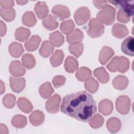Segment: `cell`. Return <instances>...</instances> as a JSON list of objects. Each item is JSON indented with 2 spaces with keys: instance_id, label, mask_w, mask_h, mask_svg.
<instances>
[{
  "instance_id": "obj_32",
  "label": "cell",
  "mask_w": 134,
  "mask_h": 134,
  "mask_svg": "<svg viewBox=\"0 0 134 134\" xmlns=\"http://www.w3.org/2000/svg\"><path fill=\"white\" fill-rule=\"evenodd\" d=\"M43 26L49 30H53L58 27V23L56 18L51 14H50L42 21Z\"/></svg>"
},
{
  "instance_id": "obj_24",
  "label": "cell",
  "mask_w": 134,
  "mask_h": 134,
  "mask_svg": "<svg viewBox=\"0 0 134 134\" xmlns=\"http://www.w3.org/2000/svg\"><path fill=\"white\" fill-rule=\"evenodd\" d=\"M22 22L24 25L31 27L36 24L37 19L32 11H27L23 15Z\"/></svg>"
},
{
  "instance_id": "obj_1",
  "label": "cell",
  "mask_w": 134,
  "mask_h": 134,
  "mask_svg": "<svg viewBox=\"0 0 134 134\" xmlns=\"http://www.w3.org/2000/svg\"><path fill=\"white\" fill-rule=\"evenodd\" d=\"M96 110L95 100L86 91L65 95L61 105L62 113L82 122L90 121Z\"/></svg>"
},
{
  "instance_id": "obj_46",
  "label": "cell",
  "mask_w": 134,
  "mask_h": 134,
  "mask_svg": "<svg viewBox=\"0 0 134 134\" xmlns=\"http://www.w3.org/2000/svg\"><path fill=\"white\" fill-rule=\"evenodd\" d=\"M6 32V26L5 24L3 22L2 20H1V35L3 36L5 35Z\"/></svg>"
},
{
  "instance_id": "obj_29",
  "label": "cell",
  "mask_w": 134,
  "mask_h": 134,
  "mask_svg": "<svg viewBox=\"0 0 134 134\" xmlns=\"http://www.w3.org/2000/svg\"><path fill=\"white\" fill-rule=\"evenodd\" d=\"M39 92L40 96L42 98L46 99L51 96V95L53 94L54 90L51 83L49 82H46L40 86Z\"/></svg>"
},
{
  "instance_id": "obj_22",
  "label": "cell",
  "mask_w": 134,
  "mask_h": 134,
  "mask_svg": "<svg viewBox=\"0 0 134 134\" xmlns=\"http://www.w3.org/2000/svg\"><path fill=\"white\" fill-rule=\"evenodd\" d=\"M8 51L12 57L19 58L24 53V50L23 46L20 43L17 42H13L9 46Z\"/></svg>"
},
{
  "instance_id": "obj_36",
  "label": "cell",
  "mask_w": 134,
  "mask_h": 134,
  "mask_svg": "<svg viewBox=\"0 0 134 134\" xmlns=\"http://www.w3.org/2000/svg\"><path fill=\"white\" fill-rule=\"evenodd\" d=\"M104 121V119L103 116L99 114H96L90 120L89 125L93 128H99L103 126Z\"/></svg>"
},
{
  "instance_id": "obj_42",
  "label": "cell",
  "mask_w": 134,
  "mask_h": 134,
  "mask_svg": "<svg viewBox=\"0 0 134 134\" xmlns=\"http://www.w3.org/2000/svg\"><path fill=\"white\" fill-rule=\"evenodd\" d=\"M130 17L123 10L119 9L117 14V20L121 23H127L129 21Z\"/></svg>"
},
{
  "instance_id": "obj_31",
  "label": "cell",
  "mask_w": 134,
  "mask_h": 134,
  "mask_svg": "<svg viewBox=\"0 0 134 134\" xmlns=\"http://www.w3.org/2000/svg\"><path fill=\"white\" fill-rule=\"evenodd\" d=\"M17 106L22 111L25 113L31 112L33 109V106L31 102L25 97H20L18 98Z\"/></svg>"
},
{
  "instance_id": "obj_7",
  "label": "cell",
  "mask_w": 134,
  "mask_h": 134,
  "mask_svg": "<svg viewBox=\"0 0 134 134\" xmlns=\"http://www.w3.org/2000/svg\"><path fill=\"white\" fill-rule=\"evenodd\" d=\"M61 99V96L59 94H55L51 96L46 103V109L47 111L51 114L58 112Z\"/></svg>"
},
{
  "instance_id": "obj_9",
  "label": "cell",
  "mask_w": 134,
  "mask_h": 134,
  "mask_svg": "<svg viewBox=\"0 0 134 134\" xmlns=\"http://www.w3.org/2000/svg\"><path fill=\"white\" fill-rule=\"evenodd\" d=\"M116 6H119L120 9L123 10L130 17L133 16V1H108Z\"/></svg>"
},
{
  "instance_id": "obj_49",
  "label": "cell",
  "mask_w": 134,
  "mask_h": 134,
  "mask_svg": "<svg viewBox=\"0 0 134 134\" xmlns=\"http://www.w3.org/2000/svg\"><path fill=\"white\" fill-rule=\"evenodd\" d=\"M28 2L27 1H16V3L20 5H23L26 4Z\"/></svg>"
},
{
  "instance_id": "obj_17",
  "label": "cell",
  "mask_w": 134,
  "mask_h": 134,
  "mask_svg": "<svg viewBox=\"0 0 134 134\" xmlns=\"http://www.w3.org/2000/svg\"><path fill=\"white\" fill-rule=\"evenodd\" d=\"M114 108L113 103L108 99L102 100L98 104L99 111L103 115L107 116L111 113Z\"/></svg>"
},
{
  "instance_id": "obj_6",
  "label": "cell",
  "mask_w": 134,
  "mask_h": 134,
  "mask_svg": "<svg viewBox=\"0 0 134 134\" xmlns=\"http://www.w3.org/2000/svg\"><path fill=\"white\" fill-rule=\"evenodd\" d=\"M130 106L131 101L127 96L121 95L116 99V107L117 110L122 115H126L129 113Z\"/></svg>"
},
{
  "instance_id": "obj_33",
  "label": "cell",
  "mask_w": 134,
  "mask_h": 134,
  "mask_svg": "<svg viewBox=\"0 0 134 134\" xmlns=\"http://www.w3.org/2000/svg\"><path fill=\"white\" fill-rule=\"evenodd\" d=\"M30 34L29 29L24 27H20L16 29L15 31V38L19 41L24 42L29 38Z\"/></svg>"
},
{
  "instance_id": "obj_39",
  "label": "cell",
  "mask_w": 134,
  "mask_h": 134,
  "mask_svg": "<svg viewBox=\"0 0 134 134\" xmlns=\"http://www.w3.org/2000/svg\"><path fill=\"white\" fill-rule=\"evenodd\" d=\"M84 46L82 43L79 42L74 44H70L69 46L70 52L75 57L79 58L83 53Z\"/></svg>"
},
{
  "instance_id": "obj_12",
  "label": "cell",
  "mask_w": 134,
  "mask_h": 134,
  "mask_svg": "<svg viewBox=\"0 0 134 134\" xmlns=\"http://www.w3.org/2000/svg\"><path fill=\"white\" fill-rule=\"evenodd\" d=\"M84 38L83 32L76 28L66 35V41L70 44H74L81 42Z\"/></svg>"
},
{
  "instance_id": "obj_2",
  "label": "cell",
  "mask_w": 134,
  "mask_h": 134,
  "mask_svg": "<svg viewBox=\"0 0 134 134\" xmlns=\"http://www.w3.org/2000/svg\"><path fill=\"white\" fill-rule=\"evenodd\" d=\"M130 62L128 58L124 56H116L108 63L106 67L111 72L118 71L121 73H124L128 70Z\"/></svg>"
},
{
  "instance_id": "obj_44",
  "label": "cell",
  "mask_w": 134,
  "mask_h": 134,
  "mask_svg": "<svg viewBox=\"0 0 134 134\" xmlns=\"http://www.w3.org/2000/svg\"><path fill=\"white\" fill-rule=\"evenodd\" d=\"M0 5L1 7L4 9H10L14 5V2L13 1H0Z\"/></svg>"
},
{
  "instance_id": "obj_38",
  "label": "cell",
  "mask_w": 134,
  "mask_h": 134,
  "mask_svg": "<svg viewBox=\"0 0 134 134\" xmlns=\"http://www.w3.org/2000/svg\"><path fill=\"white\" fill-rule=\"evenodd\" d=\"M74 27L75 25L73 20L69 19L62 22L61 23L60 28L63 34L68 35L74 30Z\"/></svg>"
},
{
  "instance_id": "obj_19",
  "label": "cell",
  "mask_w": 134,
  "mask_h": 134,
  "mask_svg": "<svg viewBox=\"0 0 134 134\" xmlns=\"http://www.w3.org/2000/svg\"><path fill=\"white\" fill-rule=\"evenodd\" d=\"M49 40L53 47H60L64 43V38L61 32L55 31L49 34Z\"/></svg>"
},
{
  "instance_id": "obj_48",
  "label": "cell",
  "mask_w": 134,
  "mask_h": 134,
  "mask_svg": "<svg viewBox=\"0 0 134 134\" xmlns=\"http://www.w3.org/2000/svg\"><path fill=\"white\" fill-rule=\"evenodd\" d=\"M5 91V87L2 81H1V94H3Z\"/></svg>"
},
{
  "instance_id": "obj_43",
  "label": "cell",
  "mask_w": 134,
  "mask_h": 134,
  "mask_svg": "<svg viewBox=\"0 0 134 134\" xmlns=\"http://www.w3.org/2000/svg\"><path fill=\"white\" fill-rule=\"evenodd\" d=\"M66 79L62 75H57L53 78L52 83L55 88L59 87L63 85L65 83Z\"/></svg>"
},
{
  "instance_id": "obj_4",
  "label": "cell",
  "mask_w": 134,
  "mask_h": 134,
  "mask_svg": "<svg viewBox=\"0 0 134 134\" xmlns=\"http://www.w3.org/2000/svg\"><path fill=\"white\" fill-rule=\"evenodd\" d=\"M104 25L96 18H92L88 24V29L86 31L87 35L92 38H98L104 32Z\"/></svg>"
},
{
  "instance_id": "obj_37",
  "label": "cell",
  "mask_w": 134,
  "mask_h": 134,
  "mask_svg": "<svg viewBox=\"0 0 134 134\" xmlns=\"http://www.w3.org/2000/svg\"><path fill=\"white\" fill-rule=\"evenodd\" d=\"M84 86L86 90L89 92L95 93L98 90L99 84L98 82L92 77L86 81Z\"/></svg>"
},
{
  "instance_id": "obj_34",
  "label": "cell",
  "mask_w": 134,
  "mask_h": 134,
  "mask_svg": "<svg viewBox=\"0 0 134 134\" xmlns=\"http://www.w3.org/2000/svg\"><path fill=\"white\" fill-rule=\"evenodd\" d=\"M12 124L17 128L25 127L27 124V120L25 116L22 115H17L12 119Z\"/></svg>"
},
{
  "instance_id": "obj_5",
  "label": "cell",
  "mask_w": 134,
  "mask_h": 134,
  "mask_svg": "<svg viewBox=\"0 0 134 134\" xmlns=\"http://www.w3.org/2000/svg\"><path fill=\"white\" fill-rule=\"evenodd\" d=\"M91 17V13L86 7H81L75 12L74 18L77 25L81 26L86 24Z\"/></svg>"
},
{
  "instance_id": "obj_45",
  "label": "cell",
  "mask_w": 134,
  "mask_h": 134,
  "mask_svg": "<svg viewBox=\"0 0 134 134\" xmlns=\"http://www.w3.org/2000/svg\"><path fill=\"white\" fill-rule=\"evenodd\" d=\"M107 1H94L93 2L94 5L98 9H102V8L107 4Z\"/></svg>"
},
{
  "instance_id": "obj_15",
  "label": "cell",
  "mask_w": 134,
  "mask_h": 134,
  "mask_svg": "<svg viewBox=\"0 0 134 134\" xmlns=\"http://www.w3.org/2000/svg\"><path fill=\"white\" fill-rule=\"evenodd\" d=\"M114 54L113 49L107 46H104L99 53V61L102 65H105Z\"/></svg>"
},
{
  "instance_id": "obj_26",
  "label": "cell",
  "mask_w": 134,
  "mask_h": 134,
  "mask_svg": "<svg viewBox=\"0 0 134 134\" xmlns=\"http://www.w3.org/2000/svg\"><path fill=\"white\" fill-rule=\"evenodd\" d=\"M94 75L102 83H106L109 80V75L103 67H99L96 69L94 71Z\"/></svg>"
},
{
  "instance_id": "obj_20",
  "label": "cell",
  "mask_w": 134,
  "mask_h": 134,
  "mask_svg": "<svg viewBox=\"0 0 134 134\" xmlns=\"http://www.w3.org/2000/svg\"><path fill=\"white\" fill-rule=\"evenodd\" d=\"M41 42V38L38 35H33L25 43V47L28 51H35Z\"/></svg>"
},
{
  "instance_id": "obj_13",
  "label": "cell",
  "mask_w": 134,
  "mask_h": 134,
  "mask_svg": "<svg viewBox=\"0 0 134 134\" xmlns=\"http://www.w3.org/2000/svg\"><path fill=\"white\" fill-rule=\"evenodd\" d=\"M111 33L115 37L121 39L128 35L129 30L125 25L116 23L112 27Z\"/></svg>"
},
{
  "instance_id": "obj_35",
  "label": "cell",
  "mask_w": 134,
  "mask_h": 134,
  "mask_svg": "<svg viewBox=\"0 0 134 134\" xmlns=\"http://www.w3.org/2000/svg\"><path fill=\"white\" fill-rule=\"evenodd\" d=\"M23 65L27 69H32L36 65V60L35 57L29 53L24 54L21 59Z\"/></svg>"
},
{
  "instance_id": "obj_11",
  "label": "cell",
  "mask_w": 134,
  "mask_h": 134,
  "mask_svg": "<svg viewBox=\"0 0 134 134\" xmlns=\"http://www.w3.org/2000/svg\"><path fill=\"white\" fill-rule=\"evenodd\" d=\"M9 83L12 90L16 93L21 92L26 86V80L23 77L16 78L10 77L9 79Z\"/></svg>"
},
{
  "instance_id": "obj_30",
  "label": "cell",
  "mask_w": 134,
  "mask_h": 134,
  "mask_svg": "<svg viewBox=\"0 0 134 134\" xmlns=\"http://www.w3.org/2000/svg\"><path fill=\"white\" fill-rule=\"evenodd\" d=\"M54 50V47L48 40H44L39 49V52L41 56L44 58L48 57Z\"/></svg>"
},
{
  "instance_id": "obj_27",
  "label": "cell",
  "mask_w": 134,
  "mask_h": 134,
  "mask_svg": "<svg viewBox=\"0 0 134 134\" xmlns=\"http://www.w3.org/2000/svg\"><path fill=\"white\" fill-rule=\"evenodd\" d=\"M79 63L76 59L71 56L68 57L64 63V68L66 72L74 73L78 68Z\"/></svg>"
},
{
  "instance_id": "obj_14",
  "label": "cell",
  "mask_w": 134,
  "mask_h": 134,
  "mask_svg": "<svg viewBox=\"0 0 134 134\" xmlns=\"http://www.w3.org/2000/svg\"><path fill=\"white\" fill-rule=\"evenodd\" d=\"M134 48V40L132 37L129 36L126 38L121 46L122 51L126 54L133 57Z\"/></svg>"
},
{
  "instance_id": "obj_21",
  "label": "cell",
  "mask_w": 134,
  "mask_h": 134,
  "mask_svg": "<svg viewBox=\"0 0 134 134\" xmlns=\"http://www.w3.org/2000/svg\"><path fill=\"white\" fill-rule=\"evenodd\" d=\"M128 79L124 75H119L113 80V85L115 88L119 90L125 89L128 85Z\"/></svg>"
},
{
  "instance_id": "obj_25",
  "label": "cell",
  "mask_w": 134,
  "mask_h": 134,
  "mask_svg": "<svg viewBox=\"0 0 134 134\" xmlns=\"http://www.w3.org/2000/svg\"><path fill=\"white\" fill-rule=\"evenodd\" d=\"M64 57V53L61 50H56L50 58V63L53 67H57L60 65L63 60Z\"/></svg>"
},
{
  "instance_id": "obj_3",
  "label": "cell",
  "mask_w": 134,
  "mask_h": 134,
  "mask_svg": "<svg viewBox=\"0 0 134 134\" xmlns=\"http://www.w3.org/2000/svg\"><path fill=\"white\" fill-rule=\"evenodd\" d=\"M115 8L110 5L106 4L97 14L96 19L102 24L111 25L115 21Z\"/></svg>"
},
{
  "instance_id": "obj_18",
  "label": "cell",
  "mask_w": 134,
  "mask_h": 134,
  "mask_svg": "<svg viewBox=\"0 0 134 134\" xmlns=\"http://www.w3.org/2000/svg\"><path fill=\"white\" fill-rule=\"evenodd\" d=\"M30 123L35 126H38L43 124L44 120V115L40 110H36L33 111L29 117Z\"/></svg>"
},
{
  "instance_id": "obj_28",
  "label": "cell",
  "mask_w": 134,
  "mask_h": 134,
  "mask_svg": "<svg viewBox=\"0 0 134 134\" xmlns=\"http://www.w3.org/2000/svg\"><path fill=\"white\" fill-rule=\"evenodd\" d=\"M92 71L86 67H81L79 68L75 74L76 79L81 82L86 81L91 77Z\"/></svg>"
},
{
  "instance_id": "obj_47",
  "label": "cell",
  "mask_w": 134,
  "mask_h": 134,
  "mask_svg": "<svg viewBox=\"0 0 134 134\" xmlns=\"http://www.w3.org/2000/svg\"><path fill=\"white\" fill-rule=\"evenodd\" d=\"M1 130H0V133L1 134H3V133H8V129L7 128V127L5 125H4L3 124H1Z\"/></svg>"
},
{
  "instance_id": "obj_41",
  "label": "cell",
  "mask_w": 134,
  "mask_h": 134,
  "mask_svg": "<svg viewBox=\"0 0 134 134\" xmlns=\"http://www.w3.org/2000/svg\"><path fill=\"white\" fill-rule=\"evenodd\" d=\"M4 106L8 108L14 107L16 104V97L12 94H7L3 98Z\"/></svg>"
},
{
  "instance_id": "obj_10",
  "label": "cell",
  "mask_w": 134,
  "mask_h": 134,
  "mask_svg": "<svg viewBox=\"0 0 134 134\" xmlns=\"http://www.w3.org/2000/svg\"><path fill=\"white\" fill-rule=\"evenodd\" d=\"M9 72L14 76L19 77L26 73V70L19 61L14 60L9 65Z\"/></svg>"
},
{
  "instance_id": "obj_40",
  "label": "cell",
  "mask_w": 134,
  "mask_h": 134,
  "mask_svg": "<svg viewBox=\"0 0 134 134\" xmlns=\"http://www.w3.org/2000/svg\"><path fill=\"white\" fill-rule=\"evenodd\" d=\"M0 14L2 18L6 21H11L15 17V10L13 9H4L2 8L0 9Z\"/></svg>"
},
{
  "instance_id": "obj_16",
  "label": "cell",
  "mask_w": 134,
  "mask_h": 134,
  "mask_svg": "<svg viewBox=\"0 0 134 134\" xmlns=\"http://www.w3.org/2000/svg\"><path fill=\"white\" fill-rule=\"evenodd\" d=\"M35 13L39 19H44L47 17L49 13V9L44 2H38L35 6Z\"/></svg>"
},
{
  "instance_id": "obj_23",
  "label": "cell",
  "mask_w": 134,
  "mask_h": 134,
  "mask_svg": "<svg viewBox=\"0 0 134 134\" xmlns=\"http://www.w3.org/2000/svg\"><path fill=\"white\" fill-rule=\"evenodd\" d=\"M106 126L108 131L111 133H116L120 130L121 124L118 118L111 117L107 121Z\"/></svg>"
},
{
  "instance_id": "obj_8",
  "label": "cell",
  "mask_w": 134,
  "mask_h": 134,
  "mask_svg": "<svg viewBox=\"0 0 134 134\" xmlns=\"http://www.w3.org/2000/svg\"><path fill=\"white\" fill-rule=\"evenodd\" d=\"M52 13L60 20H63L70 16L69 8L62 5H57L53 7Z\"/></svg>"
}]
</instances>
